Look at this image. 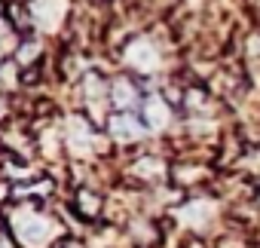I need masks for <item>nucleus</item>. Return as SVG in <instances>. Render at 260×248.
<instances>
[{"label":"nucleus","instance_id":"nucleus-1","mask_svg":"<svg viewBox=\"0 0 260 248\" xmlns=\"http://www.w3.org/2000/svg\"><path fill=\"white\" fill-rule=\"evenodd\" d=\"M147 122L141 113L135 110H113L110 119H107V135L113 141H122V144H132V141H141L147 135Z\"/></svg>","mask_w":260,"mask_h":248},{"label":"nucleus","instance_id":"nucleus-2","mask_svg":"<svg viewBox=\"0 0 260 248\" xmlns=\"http://www.w3.org/2000/svg\"><path fill=\"white\" fill-rule=\"evenodd\" d=\"M10 233H16L22 239V245H46V242H52V224L37 211H25L22 218H10Z\"/></svg>","mask_w":260,"mask_h":248},{"label":"nucleus","instance_id":"nucleus-3","mask_svg":"<svg viewBox=\"0 0 260 248\" xmlns=\"http://www.w3.org/2000/svg\"><path fill=\"white\" fill-rule=\"evenodd\" d=\"M122 61L138 74H153L159 68V49H156V43L150 37H135V40L125 43Z\"/></svg>","mask_w":260,"mask_h":248},{"label":"nucleus","instance_id":"nucleus-4","mask_svg":"<svg viewBox=\"0 0 260 248\" xmlns=\"http://www.w3.org/2000/svg\"><path fill=\"white\" fill-rule=\"evenodd\" d=\"M144 86H138L132 77H116L110 80V104L116 110H135L144 104Z\"/></svg>","mask_w":260,"mask_h":248},{"label":"nucleus","instance_id":"nucleus-5","mask_svg":"<svg viewBox=\"0 0 260 248\" xmlns=\"http://www.w3.org/2000/svg\"><path fill=\"white\" fill-rule=\"evenodd\" d=\"M141 116H144V122H147L150 132H162L169 122H172V104H169L162 95L150 92V95L144 98V104H141Z\"/></svg>","mask_w":260,"mask_h":248},{"label":"nucleus","instance_id":"nucleus-6","mask_svg":"<svg viewBox=\"0 0 260 248\" xmlns=\"http://www.w3.org/2000/svg\"><path fill=\"white\" fill-rule=\"evenodd\" d=\"M64 0H34L31 4V19L40 25V28H55L64 16Z\"/></svg>","mask_w":260,"mask_h":248},{"label":"nucleus","instance_id":"nucleus-7","mask_svg":"<svg viewBox=\"0 0 260 248\" xmlns=\"http://www.w3.org/2000/svg\"><path fill=\"white\" fill-rule=\"evenodd\" d=\"M74 205H77V211H80L83 218H98V214H101V196H98V190H92V187H80V190L74 193Z\"/></svg>","mask_w":260,"mask_h":248},{"label":"nucleus","instance_id":"nucleus-8","mask_svg":"<svg viewBox=\"0 0 260 248\" xmlns=\"http://www.w3.org/2000/svg\"><path fill=\"white\" fill-rule=\"evenodd\" d=\"M37 52H40V43H37V40H28V43L22 40V46H19V58H16V61L22 65V71H25L28 65L37 61Z\"/></svg>","mask_w":260,"mask_h":248}]
</instances>
